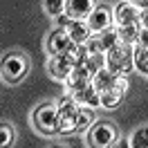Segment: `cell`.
Instances as JSON below:
<instances>
[{
    "mask_svg": "<svg viewBox=\"0 0 148 148\" xmlns=\"http://www.w3.org/2000/svg\"><path fill=\"white\" fill-rule=\"evenodd\" d=\"M106 67L112 70L114 74H121V76H126V74L132 70V45L128 43H117V45H112L108 52H106Z\"/></svg>",
    "mask_w": 148,
    "mask_h": 148,
    "instance_id": "obj_1",
    "label": "cell"
},
{
    "mask_svg": "<svg viewBox=\"0 0 148 148\" xmlns=\"http://www.w3.org/2000/svg\"><path fill=\"white\" fill-rule=\"evenodd\" d=\"M56 110H58V128H56V132H63V135L76 132V110H79V103L74 101L70 94H65V97H61Z\"/></svg>",
    "mask_w": 148,
    "mask_h": 148,
    "instance_id": "obj_2",
    "label": "cell"
},
{
    "mask_svg": "<svg viewBox=\"0 0 148 148\" xmlns=\"http://www.w3.org/2000/svg\"><path fill=\"white\" fill-rule=\"evenodd\" d=\"M0 74L7 83H16L27 74V58L20 54H7L0 61Z\"/></svg>",
    "mask_w": 148,
    "mask_h": 148,
    "instance_id": "obj_3",
    "label": "cell"
},
{
    "mask_svg": "<svg viewBox=\"0 0 148 148\" xmlns=\"http://www.w3.org/2000/svg\"><path fill=\"white\" fill-rule=\"evenodd\" d=\"M34 123H36V128L40 130V132H45V135L56 132V128H58V110H56V106L43 103V106L34 112Z\"/></svg>",
    "mask_w": 148,
    "mask_h": 148,
    "instance_id": "obj_4",
    "label": "cell"
},
{
    "mask_svg": "<svg viewBox=\"0 0 148 148\" xmlns=\"http://www.w3.org/2000/svg\"><path fill=\"white\" fill-rule=\"evenodd\" d=\"M112 20H117V25H132V23L146 25L144 9H139L135 2H121L114 9V14H112Z\"/></svg>",
    "mask_w": 148,
    "mask_h": 148,
    "instance_id": "obj_5",
    "label": "cell"
},
{
    "mask_svg": "<svg viewBox=\"0 0 148 148\" xmlns=\"http://www.w3.org/2000/svg\"><path fill=\"white\" fill-rule=\"evenodd\" d=\"M88 27L92 29V32H103V29L112 27V11L108 5H94V9L88 14Z\"/></svg>",
    "mask_w": 148,
    "mask_h": 148,
    "instance_id": "obj_6",
    "label": "cell"
},
{
    "mask_svg": "<svg viewBox=\"0 0 148 148\" xmlns=\"http://www.w3.org/2000/svg\"><path fill=\"white\" fill-rule=\"evenodd\" d=\"M90 141L94 146H110V144L117 141V128L110 121H99L90 130Z\"/></svg>",
    "mask_w": 148,
    "mask_h": 148,
    "instance_id": "obj_7",
    "label": "cell"
},
{
    "mask_svg": "<svg viewBox=\"0 0 148 148\" xmlns=\"http://www.w3.org/2000/svg\"><path fill=\"white\" fill-rule=\"evenodd\" d=\"M65 32H67L70 40H72V43H76V45H83L85 40L92 36V29L88 27V23H85V20H81V18H72L70 23H67Z\"/></svg>",
    "mask_w": 148,
    "mask_h": 148,
    "instance_id": "obj_8",
    "label": "cell"
},
{
    "mask_svg": "<svg viewBox=\"0 0 148 148\" xmlns=\"http://www.w3.org/2000/svg\"><path fill=\"white\" fill-rule=\"evenodd\" d=\"M74 43L70 40V36H67V32L65 29H54L52 34H49V38H47V49H49V56L52 54H63L65 49H70Z\"/></svg>",
    "mask_w": 148,
    "mask_h": 148,
    "instance_id": "obj_9",
    "label": "cell"
},
{
    "mask_svg": "<svg viewBox=\"0 0 148 148\" xmlns=\"http://www.w3.org/2000/svg\"><path fill=\"white\" fill-rule=\"evenodd\" d=\"M90 79H92V72H90L88 67H83V65H74L72 70H70V74L65 76L63 81L67 83L70 90H79V88H83V85L90 83Z\"/></svg>",
    "mask_w": 148,
    "mask_h": 148,
    "instance_id": "obj_10",
    "label": "cell"
},
{
    "mask_svg": "<svg viewBox=\"0 0 148 148\" xmlns=\"http://www.w3.org/2000/svg\"><path fill=\"white\" fill-rule=\"evenodd\" d=\"M94 0H65V14L70 18H81L85 20L88 14L94 9Z\"/></svg>",
    "mask_w": 148,
    "mask_h": 148,
    "instance_id": "obj_11",
    "label": "cell"
},
{
    "mask_svg": "<svg viewBox=\"0 0 148 148\" xmlns=\"http://www.w3.org/2000/svg\"><path fill=\"white\" fill-rule=\"evenodd\" d=\"M72 99L79 103V106L94 108V106H99V90H97L92 83H88V85H83V88H79V90H72Z\"/></svg>",
    "mask_w": 148,
    "mask_h": 148,
    "instance_id": "obj_12",
    "label": "cell"
},
{
    "mask_svg": "<svg viewBox=\"0 0 148 148\" xmlns=\"http://www.w3.org/2000/svg\"><path fill=\"white\" fill-rule=\"evenodd\" d=\"M126 90H121V88H108V90H101L99 92V106L101 108H117L121 101V97H123Z\"/></svg>",
    "mask_w": 148,
    "mask_h": 148,
    "instance_id": "obj_13",
    "label": "cell"
},
{
    "mask_svg": "<svg viewBox=\"0 0 148 148\" xmlns=\"http://www.w3.org/2000/svg\"><path fill=\"white\" fill-rule=\"evenodd\" d=\"M144 27V25H139V23H132V25H119V27L114 29L117 32V36H119L121 43H128V45H135L137 43V36H139V29Z\"/></svg>",
    "mask_w": 148,
    "mask_h": 148,
    "instance_id": "obj_14",
    "label": "cell"
},
{
    "mask_svg": "<svg viewBox=\"0 0 148 148\" xmlns=\"http://www.w3.org/2000/svg\"><path fill=\"white\" fill-rule=\"evenodd\" d=\"M132 67L139 70L141 74L148 72V54H146V45H137L132 47Z\"/></svg>",
    "mask_w": 148,
    "mask_h": 148,
    "instance_id": "obj_15",
    "label": "cell"
},
{
    "mask_svg": "<svg viewBox=\"0 0 148 148\" xmlns=\"http://www.w3.org/2000/svg\"><path fill=\"white\" fill-rule=\"evenodd\" d=\"M92 121H94L92 108H88V106H79V110H76V130H85Z\"/></svg>",
    "mask_w": 148,
    "mask_h": 148,
    "instance_id": "obj_16",
    "label": "cell"
},
{
    "mask_svg": "<svg viewBox=\"0 0 148 148\" xmlns=\"http://www.w3.org/2000/svg\"><path fill=\"white\" fill-rule=\"evenodd\" d=\"M117 43H119V36H117V32H114L112 27L103 29L101 38H99V45H101V52H103V54H106V52H108L112 45H117Z\"/></svg>",
    "mask_w": 148,
    "mask_h": 148,
    "instance_id": "obj_17",
    "label": "cell"
},
{
    "mask_svg": "<svg viewBox=\"0 0 148 148\" xmlns=\"http://www.w3.org/2000/svg\"><path fill=\"white\" fill-rule=\"evenodd\" d=\"M81 65L88 67L90 72H97V70H101L103 65H106V54H88Z\"/></svg>",
    "mask_w": 148,
    "mask_h": 148,
    "instance_id": "obj_18",
    "label": "cell"
},
{
    "mask_svg": "<svg viewBox=\"0 0 148 148\" xmlns=\"http://www.w3.org/2000/svg\"><path fill=\"white\" fill-rule=\"evenodd\" d=\"M146 135H148V128L146 126H141V128L137 130V132H135V135H132V139H130V146H135V148H144L146 146Z\"/></svg>",
    "mask_w": 148,
    "mask_h": 148,
    "instance_id": "obj_19",
    "label": "cell"
},
{
    "mask_svg": "<svg viewBox=\"0 0 148 148\" xmlns=\"http://www.w3.org/2000/svg\"><path fill=\"white\" fill-rule=\"evenodd\" d=\"M45 9L52 16H58V14L65 11V0H45Z\"/></svg>",
    "mask_w": 148,
    "mask_h": 148,
    "instance_id": "obj_20",
    "label": "cell"
},
{
    "mask_svg": "<svg viewBox=\"0 0 148 148\" xmlns=\"http://www.w3.org/2000/svg\"><path fill=\"white\" fill-rule=\"evenodd\" d=\"M11 139H14V130H11V126L0 123V148H2V146H9Z\"/></svg>",
    "mask_w": 148,
    "mask_h": 148,
    "instance_id": "obj_21",
    "label": "cell"
},
{
    "mask_svg": "<svg viewBox=\"0 0 148 148\" xmlns=\"http://www.w3.org/2000/svg\"><path fill=\"white\" fill-rule=\"evenodd\" d=\"M70 20H72V18H70V16L65 14V11L56 16V23H58V27H61V29H65V27H67V23H70Z\"/></svg>",
    "mask_w": 148,
    "mask_h": 148,
    "instance_id": "obj_22",
    "label": "cell"
},
{
    "mask_svg": "<svg viewBox=\"0 0 148 148\" xmlns=\"http://www.w3.org/2000/svg\"><path fill=\"white\" fill-rule=\"evenodd\" d=\"M135 5H137L139 9H146V5H148V0H132Z\"/></svg>",
    "mask_w": 148,
    "mask_h": 148,
    "instance_id": "obj_23",
    "label": "cell"
}]
</instances>
